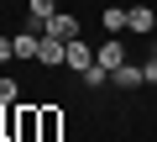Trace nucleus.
I'll use <instances>...</instances> for the list:
<instances>
[{"instance_id": "obj_10", "label": "nucleus", "mask_w": 157, "mask_h": 142, "mask_svg": "<svg viewBox=\"0 0 157 142\" xmlns=\"http://www.w3.org/2000/svg\"><path fill=\"white\" fill-rule=\"evenodd\" d=\"M100 26H105V37H115V32H126V11H121V6H105V16H100Z\"/></svg>"}, {"instance_id": "obj_15", "label": "nucleus", "mask_w": 157, "mask_h": 142, "mask_svg": "<svg viewBox=\"0 0 157 142\" xmlns=\"http://www.w3.org/2000/svg\"><path fill=\"white\" fill-rule=\"evenodd\" d=\"M141 74H147V84H157V58H147V63H141Z\"/></svg>"}, {"instance_id": "obj_12", "label": "nucleus", "mask_w": 157, "mask_h": 142, "mask_svg": "<svg viewBox=\"0 0 157 142\" xmlns=\"http://www.w3.org/2000/svg\"><path fill=\"white\" fill-rule=\"evenodd\" d=\"M16 100H21V84L11 74H0V105H16Z\"/></svg>"}, {"instance_id": "obj_6", "label": "nucleus", "mask_w": 157, "mask_h": 142, "mask_svg": "<svg viewBox=\"0 0 157 142\" xmlns=\"http://www.w3.org/2000/svg\"><path fill=\"white\" fill-rule=\"evenodd\" d=\"M110 84H115V90H141L147 74H141V63H121L115 74H110Z\"/></svg>"}, {"instance_id": "obj_14", "label": "nucleus", "mask_w": 157, "mask_h": 142, "mask_svg": "<svg viewBox=\"0 0 157 142\" xmlns=\"http://www.w3.org/2000/svg\"><path fill=\"white\" fill-rule=\"evenodd\" d=\"M11 58H16V42H11V37H0V63H11Z\"/></svg>"}, {"instance_id": "obj_3", "label": "nucleus", "mask_w": 157, "mask_h": 142, "mask_svg": "<svg viewBox=\"0 0 157 142\" xmlns=\"http://www.w3.org/2000/svg\"><path fill=\"white\" fill-rule=\"evenodd\" d=\"M94 63H100V68H110V74H115V68L126 63V47H121V37H105V42L94 47Z\"/></svg>"}, {"instance_id": "obj_8", "label": "nucleus", "mask_w": 157, "mask_h": 142, "mask_svg": "<svg viewBox=\"0 0 157 142\" xmlns=\"http://www.w3.org/2000/svg\"><path fill=\"white\" fill-rule=\"evenodd\" d=\"M47 37L73 42V37H78V16H63V11H58V16H47Z\"/></svg>"}, {"instance_id": "obj_11", "label": "nucleus", "mask_w": 157, "mask_h": 142, "mask_svg": "<svg viewBox=\"0 0 157 142\" xmlns=\"http://www.w3.org/2000/svg\"><path fill=\"white\" fill-rule=\"evenodd\" d=\"M26 16H37V21L58 16V0H26Z\"/></svg>"}, {"instance_id": "obj_4", "label": "nucleus", "mask_w": 157, "mask_h": 142, "mask_svg": "<svg viewBox=\"0 0 157 142\" xmlns=\"http://www.w3.org/2000/svg\"><path fill=\"white\" fill-rule=\"evenodd\" d=\"M152 26H157V11H152V6H131V11H126V32H136V37H147Z\"/></svg>"}, {"instance_id": "obj_9", "label": "nucleus", "mask_w": 157, "mask_h": 142, "mask_svg": "<svg viewBox=\"0 0 157 142\" xmlns=\"http://www.w3.org/2000/svg\"><path fill=\"white\" fill-rule=\"evenodd\" d=\"M11 42H16V58H37V47H42V32H32V26H21V32H16Z\"/></svg>"}, {"instance_id": "obj_1", "label": "nucleus", "mask_w": 157, "mask_h": 142, "mask_svg": "<svg viewBox=\"0 0 157 142\" xmlns=\"http://www.w3.org/2000/svg\"><path fill=\"white\" fill-rule=\"evenodd\" d=\"M6 142H42V116L37 105H6Z\"/></svg>"}, {"instance_id": "obj_5", "label": "nucleus", "mask_w": 157, "mask_h": 142, "mask_svg": "<svg viewBox=\"0 0 157 142\" xmlns=\"http://www.w3.org/2000/svg\"><path fill=\"white\" fill-rule=\"evenodd\" d=\"M68 68H73V74H84V68H94V47H89L84 37H73V42H68Z\"/></svg>"}, {"instance_id": "obj_16", "label": "nucleus", "mask_w": 157, "mask_h": 142, "mask_svg": "<svg viewBox=\"0 0 157 142\" xmlns=\"http://www.w3.org/2000/svg\"><path fill=\"white\" fill-rule=\"evenodd\" d=\"M0 137H6V105H0Z\"/></svg>"}, {"instance_id": "obj_7", "label": "nucleus", "mask_w": 157, "mask_h": 142, "mask_svg": "<svg viewBox=\"0 0 157 142\" xmlns=\"http://www.w3.org/2000/svg\"><path fill=\"white\" fill-rule=\"evenodd\" d=\"M37 116H42V142H58L63 137V111L58 105H37Z\"/></svg>"}, {"instance_id": "obj_13", "label": "nucleus", "mask_w": 157, "mask_h": 142, "mask_svg": "<svg viewBox=\"0 0 157 142\" xmlns=\"http://www.w3.org/2000/svg\"><path fill=\"white\" fill-rule=\"evenodd\" d=\"M78 79H84V84H89V90H100V84H105V79H110V68H100V63H94V68H84V74H78Z\"/></svg>"}, {"instance_id": "obj_2", "label": "nucleus", "mask_w": 157, "mask_h": 142, "mask_svg": "<svg viewBox=\"0 0 157 142\" xmlns=\"http://www.w3.org/2000/svg\"><path fill=\"white\" fill-rule=\"evenodd\" d=\"M37 63H42V68H58V63H68V42H63V37H47V32H42Z\"/></svg>"}]
</instances>
